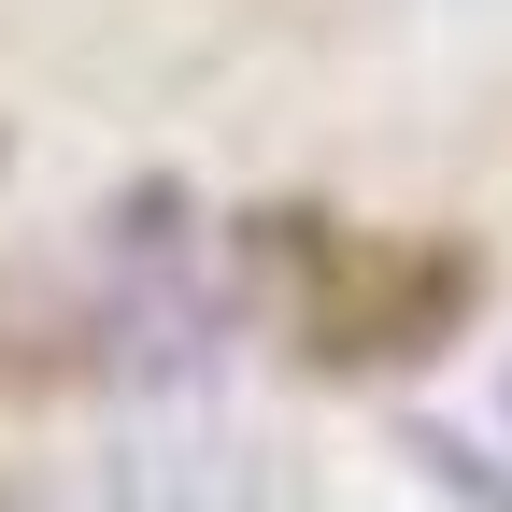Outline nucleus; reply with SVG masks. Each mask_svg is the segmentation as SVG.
<instances>
[{"label":"nucleus","mask_w":512,"mask_h":512,"mask_svg":"<svg viewBox=\"0 0 512 512\" xmlns=\"http://www.w3.org/2000/svg\"><path fill=\"white\" fill-rule=\"evenodd\" d=\"M256 271H299L313 370H413L484 313L470 242H328V214H256Z\"/></svg>","instance_id":"obj_1"},{"label":"nucleus","mask_w":512,"mask_h":512,"mask_svg":"<svg viewBox=\"0 0 512 512\" xmlns=\"http://www.w3.org/2000/svg\"><path fill=\"white\" fill-rule=\"evenodd\" d=\"M114 512H271V484H256V456L214 441V427H143L114 456Z\"/></svg>","instance_id":"obj_2"}]
</instances>
